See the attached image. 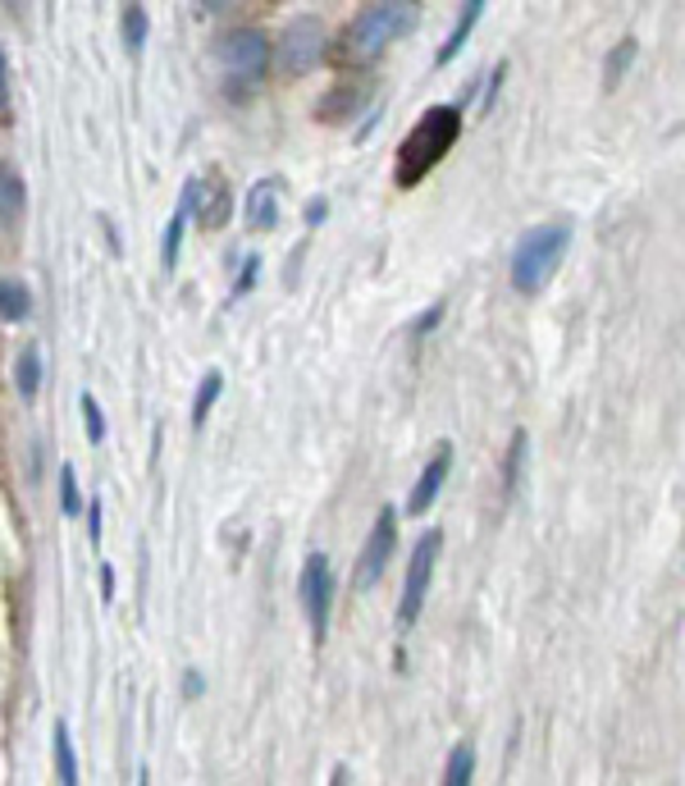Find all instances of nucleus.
Returning a JSON list of instances; mask_svg holds the SVG:
<instances>
[{"instance_id": "nucleus-1", "label": "nucleus", "mask_w": 685, "mask_h": 786, "mask_svg": "<svg viewBox=\"0 0 685 786\" xmlns=\"http://www.w3.org/2000/svg\"><path fill=\"white\" fill-rule=\"evenodd\" d=\"M462 138V106H429L421 110V119L408 129L393 161V184L402 192H412L429 179V169H439L448 161V151Z\"/></svg>"}, {"instance_id": "nucleus-2", "label": "nucleus", "mask_w": 685, "mask_h": 786, "mask_svg": "<svg viewBox=\"0 0 685 786\" xmlns=\"http://www.w3.org/2000/svg\"><path fill=\"white\" fill-rule=\"evenodd\" d=\"M215 69H220V87L228 101H243L261 87V79L274 64V46L261 28H228L211 46Z\"/></svg>"}, {"instance_id": "nucleus-3", "label": "nucleus", "mask_w": 685, "mask_h": 786, "mask_svg": "<svg viewBox=\"0 0 685 786\" xmlns=\"http://www.w3.org/2000/svg\"><path fill=\"white\" fill-rule=\"evenodd\" d=\"M421 19V5H408V0H379V5H362L357 19L347 23L343 33V60L352 64H370L385 56V46L408 37Z\"/></svg>"}, {"instance_id": "nucleus-4", "label": "nucleus", "mask_w": 685, "mask_h": 786, "mask_svg": "<svg viewBox=\"0 0 685 786\" xmlns=\"http://www.w3.org/2000/svg\"><path fill=\"white\" fill-rule=\"evenodd\" d=\"M567 247H571V230L567 224H540V230H525L512 247V266H507V274H512V289L521 297H535L548 279L557 274V266H563L567 257Z\"/></svg>"}, {"instance_id": "nucleus-5", "label": "nucleus", "mask_w": 685, "mask_h": 786, "mask_svg": "<svg viewBox=\"0 0 685 786\" xmlns=\"http://www.w3.org/2000/svg\"><path fill=\"white\" fill-rule=\"evenodd\" d=\"M320 60H324V19L297 14L274 46V69L284 73V79H302V73H311Z\"/></svg>"}, {"instance_id": "nucleus-6", "label": "nucleus", "mask_w": 685, "mask_h": 786, "mask_svg": "<svg viewBox=\"0 0 685 786\" xmlns=\"http://www.w3.org/2000/svg\"><path fill=\"white\" fill-rule=\"evenodd\" d=\"M393 544H398V508L393 503H385V508L375 513V526H370V536L357 553V567H352V590L366 595L375 590L379 580H385L389 563H393Z\"/></svg>"}, {"instance_id": "nucleus-7", "label": "nucleus", "mask_w": 685, "mask_h": 786, "mask_svg": "<svg viewBox=\"0 0 685 786\" xmlns=\"http://www.w3.org/2000/svg\"><path fill=\"white\" fill-rule=\"evenodd\" d=\"M439 549H444V530L429 526L408 558V580H402V599H398V626H412L421 618L425 595H429V576H435V563H439Z\"/></svg>"}, {"instance_id": "nucleus-8", "label": "nucleus", "mask_w": 685, "mask_h": 786, "mask_svg": "<svg viewBox=\"0 0 685 786\" xmlns=\"http://www.w3.org/2000/svg\"><path fill=\"white\" fill-rule=\"evenodd\" d=\"M297 599H302V613H307V622H311V641L324 645V636H329V608H334V567H329L324 553H311L307 563H302Z\"/></svg>"}, {"instance_id": "nucleus-9", "label": "nucleus", "mask_w": 685, "mask_h": 786, "mask_svg": "<svg viewBox=\"0 0 685 786\" xmlns=\"http://www.w3.org/2000/svg\"><path fill=\"white\" fill-rule=\"evenodd\" d=\"M448 471H452V444H448V439H439V444H435V453H429V462L421 467L412 494H408V517H425V513H429V503H435V498L444 494Z\"/></svg>"}, {"instance_id": "nucleus-10", "label": "nucleus", "mask_w": 685, "mask_h": 786, "mask_svg": "<svg viewBox=\"0 0 685 786\" xmlns=\"http://www.w3.org/2000/svg\"><path fill=\"white\" fill-rule=\"evenodd\" d=\"M279 201H284V179L279 174H265L247 188V201H243V224L247 234H270L279 224Z\"/></svg>"}, {"instance_id": "nucleus-11", "label": "nucleus", "mask_w": 685, "mask_h": 786, "mask_svg": "<svg viewBox=\"0 0 685 786\" xmlns=\"http://www.w3.org/2000/svg\"><path fill=\"white\" fill-rule=\"evenodd\" d=\"M197 201H201V179H188L179 192V207H174L169 224H165V238H161V266L174 270L179 266V251H184V234H188V220L197 215Z\"/></svg>"}, {"instance_id": "nucleus-12", "label": "nucleus", "mask_w": 685, "mask_h": 786, "mask_svg": "<svg viewBox=\"0 0 685 786\" xmlns=\"http://www.w3.org/2000/svg\"><path fill=\"white\" fill-rule=\"evenodd\" d=\"M525 458H530V435L525 430H512L507 439V458H503V476H498V494H503V508L517 498L521 490V476H525Z\"/></svg>"}, {"instance_id": "nucleus-13", "label": "nucleus", "mask_w": 685, "mask_h": 786, "mask_svg": "<svg viewBox=\"0 0 685 786\" xmlns=\"http://www.w3.org/2000/svg\"><path fill=\"white\" fill-rule=\"evenodd\" d=\"M366 101H370V87H334V92L320 96L316 119L320 124H347V119H357V110Z\"/></svg>"}, {"instance_id": "nucleus-14", "label": "nucleus", "mask_w": 685, "mask_h": 786, "mask_svg": "<svg viewBox=\"0 0 685 786\" xmlns=\"http://www.w3.org/2000/svg\"><path fill=\"white\" fill-rule=\"evenodd\" d=\"M23 207H28V188H23V174L0 161V230H14L23 220Z\"/></svg>"}, {"instance_id": "nucleus-15", "label": "nucleus", "mask_w": 685, "mask_h": 786, "mask_svg": "<svg viewBox=\"0 0 685 786\" xmlns=\"http://www.w3.org/2000/svg\"><path fill=\"white\" fill-rule=\"evenodd\" d=\"M480 14H485V0H466L462 10H457V23H452V33L444 37V46H439V56H435V64L444 69V64H452L457 56H462V46L471 42V33H475V23H480Z\"/></svg>"}, {"instance_id": "nucleus-16", "label": "nucleus", "mask_w": 685, "mask_h": 786, "mask_svg": "<svg viewBox=\"0 0 685 786\" xmlns=\"http://www.w3.org/2000/svg\"><path fill=\"white\" fill-rule=\"evenodd\" d=\"M197 220H201V230H220V224L228 220V188H224V179H220V174H215L211 184L201 179V201H197Z\"/></svg>"}, {"instance_id": "nucleus-17", "label": "nucleus", "mask_w": 685, "mask_h": 786, "mask_svg": "<svg viewBox=\"0 0 685 786\" xmlns=\"http://www.w3.org/2000/svg\"><path fill=\"white\" fill-rule=\"evenodd\" d=\"M636 50H640L636 37H622L613 50H607V60H603V92H617V87H622L626 69L636 64Z\"/></svg>"}, {"instance_id": "nucleus-18", "label": "nucleus", "mask_w": 685, "mask_h": 786, "mask_svg": "<svg viewBox=\"0 0 685 786\" xmlns=\"http://www.w3.org/2000/svg\"><path fill=\"white\" fill-rule=\"evenodd\" d=\"M42 371H46V366H42V348L28 343V348H23L19 357H14V389H19L23 398H33V394L42 389Z\"/></svg>"}, {"instance_id": "nucleus-19", "label": "nucleus", "mask_w": 685, "mask_h": 786, "mask_svg": "<svg viewBox=\"0 0 685 786\" xmlns=\"http://www.w3.org/2000/svg\"><path fill=\"white\" fill-rule=\"evenodd\" d=\"M50 741H56V769H60V786H79V750H73V737H69V727L56 723V731H50Z\"/></svg>"}, {"instance_id": "nucleus-20", "label": "nucleus", "mask_w": 685, "mask_h": 786, "mask_svg": "<svg viewBox=\"0 0 685 786\" xmlns=\"http://www.w3.org/2000/svg\"><path fill=\"white\" fill-rule=\"evenodd\" d=\"M471 782H475V746L457 741L448 754V769H444V786H471Z\"/></svg>"}, {"instance_id": "nucleus-21", "label": "nucleus", "mask_w": 685, "mask_h": 786, "mask_svg": "<svg viewBox=\"0 0 685 786\" xmlns=\"http://www.w3.org/2000/svg\"><path fill=\"white\" fill-rule=\"evenodd\" d=\"M220 394H224V375H220V371L201 375L197 398H192V430H201V425H206V417H211V408L220 402Z\"/></svg>"}, {"instance_id": "nucleus-22", "label": "nucleus", "mask_w": 685, "mask_h": 786, "mask_svg": "<svg viewBox=\"0 0 685 786\" xmlns=\"http://www.w3.org/2000/svg\"><path fill=\"white\" fill-rule=\"evenodd\" d=\"M28 312H33L28 289H23L19 279H0V316H5V320H23Z\"/></svg>"}, {"instance_id": "nucleus-23", "label": "nucleus", "mask_w": 685, "mask_h": 786, "mask_svg": "<svg viewBox=\"0 0 685 786\" xmlns=\"http://www.w3.org/2000/svg\"><path fill=\"white\" fill-rule=\"evenodd\" d=\"M146 33H151L146 5H123V46H129V50H142V46H146Z\"/></svg>"}, {"instance_id": "nucleus-24", "label": "nucleus", "mask_w": 685, "mask_h": 786, "mask_svg": "<svg viewBox=\"0 0 685 786\" xmlns=\"http://www.w3.org/2000/svg\"><path fill=\"white\" fill-rule=\"evenodd\" d=\"M60 513H64V517H83V513H87V503H83V494H79V476H73L69 462L60 467Z\"/></svg>"}, {"instance_id": "nucleus-25", "label": "nucleus", "mask_w": 685, "mask_h": 786, "mask_svg": "<svg viewBox=\"0 0 685 786\" xmlns=\"http://www.w3.org/2000/svg\"><path fill=\"white\" fill-rule=\"evenodd\" d=\"M79 402H83V421H87V439H92V444H101V439H106V417H101V408H96V398H92V394H83Z\"/></svg>"}, {"instance_id": "nucleus-26", "label": "nucleus", "mask_w": 685, "mask_h": 786, "mask_svg": "<svg viewBox=\"0 0 685 786\" xmlns=\"http://www.w3.org/2000/svg\"><path fill=\"white\" fill-rule=\"evenodd\" d=\"M503 83H507V60L489 69V79H485V96H480V115H489V110H494V101H498Z\"/></svg>"}, {"instance_id": "nucleus-27", "label": "nucleus", "mask_w": 685, "mask_h": 786, "mask_svg": "<svg viewBox=\"0 0 685 786\" xmlns=\"http://www.w3.org/2000/svg\"><path fill=\"white\" fill-rule=\"evenodd\" d=\"M444 312H448V307H444V302H435V307H425V316H421V320L412 325V339L421 343V339L429 335V329H439V320H444Z\"/></svg>"}, {"instance_id": "nucleus-28", "label": "nucleus", "mask_w": 685, "mask_h": 786, "mask_svg": "<svg viewBox=\"0 0 685 786\" xmlns=\"http://www.w3.org/2000/svg\"><path fill=\"white\" fill-rule=\"evenodd\" d=\"M0 119H10V60H5V46H0Z\"/></svg>"}, {"instance_id": "nucleus-29", "label": "nucleus", "mask_w": 685, "mask_h": 786, "mask_svg": "<svg viewBox=\"0 0 685 786\" xmlns=\"http://www.w3.org/2000/svg\"><path fill=\"white\" fill-rule=\"evenodd\" d=\"M257 274H261V257H247V266H243V274H238V289H234V293H247L251 284H257Z\"/></svg>"}, {"instance_id": "nucleus-30", "label": "nucleus", "mask_w": 685, "mask_h": 786, "mask_svg": "<svg viewBox=\"0 0 685 786\" xmlns=\"http://www.w3.org/2000/svg\"><path fill=\"white\" fill-rule=\"evenodd\" d=\"M201 691H206V681H201L197 668H188V672H184V695H188V700H201Z\"/></svg>"}, {"instance_id": "nucleus-31", "label": "nucleus", "mask_w": 685, "mask_h": 786, "mask_svg": "<svg viewBox=\"0 0 685 786\" xmlns=\"http://www.w3.org/2000/svg\"><path fill=\"white\" fill-rule=\"evenodd\" d=\"M324 215H329V201H324V197H316L311 207H307V230H316V224H324Z\"/></svg>"}, {"instance_id": "nucleus-32", "label": "nucleus", "mask_w": 685, "mask_h": 786, "mask_svg": "<svg viewBox=\"0 0 685 786\" xmlns=\"http://www.w3.org/2000/svg\"><path fill=\"white\" fill-rule=\"evenodd\" d=\"M101 595L115 599V572H110V563H101Z\"/></svg>"}, {"instance_id": "nucleus-33", "label": "nucleus", "mask_w": 685, "mask_h": 786, "mask_svg": "<svg viewBox=\"0 0 685 786\" xmlns=\"http://www.w3.org/2000/svg\"><path fill=\"white\" fill-rule=\"evenodd\" d=\"M87 526H92V540H101V498L87 508Z\"/></svg>"}, {"instance_id": "nucleus-34", "label": "nucleus", "mask_w": 685, "mask_h": 786, "mask_svg": "<svg viewBox=\"0 0 685 786\" xmlns=\"http://www.w3.org/2000/svg\"><path fill=\"white\" fill-rule=\"evenodd\" d=\"M329 786H347V769H343V764L334 769V777H329Z\"/></svg>"}]
</instances>
